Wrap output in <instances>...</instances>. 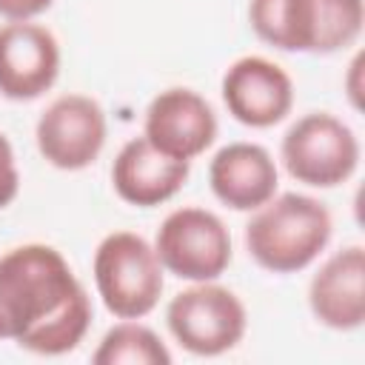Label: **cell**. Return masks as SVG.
Returning <instances> with one entry per match:
<instances>
[{
    "label": "cell",
    "instance_id": "cell-7",
    "mask_svg": "<svg viewBox=\"0 0 365 365\" xmlns=\"http://www.w3.org/2000/svg\"><path fill=\"white\" fill-rule=\"evenodd\" d=\"M154 251L163 271L188 282H211L231 265V234L214 211L182 205L160 222Z\"/></svg>",
    "mask_w": 365,
    "mask_h": 365
},
{
    "label": "cell",
    "instance_id": "cell-2",
    "mask_svg": "<svg viewBox=\"0 0 365 365\" xmlns=\"http://www.w3.org/2000/svg\"><path fill=\"white\" fill-rule=\"evenodd\" d=\"M331 231V211L319 200L285 191L254 208L245 225V248L259 268L271 274H297L325 251Z\"/></svg>",
    "mask_w": 365,
    "mask_h": 365
},
{
    "label": "cell",
    "instance_id": "cell-12",
    "mask_svg": "<svg viewBox=\"0 0 365 365\" xmlns=\"http://www.w3.org/2000/svg\"><path fill=\"white\" fill-rule=\"evenodd\" d=\"M188 171V160H174L154 148L145 137H131L111 163V185L123 202L154 208L180 194Z\"/></svg>",
    "mask_w": 365,
    "mask_h": 365
},
{
    "label": "cell",
    "instance_id": "cell-15",
    "mask_svg": "<svg viewBox=\"0 0 365 365\" xmlns=\"http://www.w3.org/2000/svg\"><path fill=\"white\" fill-rule=\"evenodd\" d=\"M91 362L94 365H168L171 351L148 325L137 319H123L103 334L97 351L91 354Z\"/></svg>",
    "mask_w": 365,
    "mask_h": 365
},
{
    "label": "cell",
    "instance_id": "cell-11",
    "mask_svg": "<svg viewBox=\"0 0 365 365\" xmlns=\"http://www.w3.org/2000/svg\"><path fill=\"white\" fill-rule=\"evenodd\" d=\"M143 137L163 154L191 163L217 140V114L202 94L174 86L148 103Z\"/></svg>",
    "mask_w": 365,
    "mask_h": 365
},
{
    "label": "cell",
    "instance_id": "cell-3",
    "mask_svg": "<svg viewBox=\"0 0 365 365\" xmlns=\"http://www.w3.org/2000/svg\"><path fill=\"white\" fill-rule=\"evenodd\" d=\"M254 34L279 48L302 54H334L359 40L365 26L362 0H251Z\"/></svg>",
    "mask_w": 365,
    "mask_h": 365
},
{
    "label": "cell",
    "instance_id": "cell-16",
    "mask_svg": "<svg viewBox=\"0 0 365 365\" xmlns=\"http://www.w3.org/2000/svg\"><path fill=\"white\" fill-rule=\"evenodd\" d=\"M20 194V171L14 163V148L9 137L0 131V208L11 205Z\"/></svg>",
    "mask_w": 365,
    "mask_h": 365
},
{
    "label": "cell",
    "instance_id": "cell-10",
    "mask_svg": "<svg viewBox=\"0 0 365 365\" xmlns=\"http://www.w3.org/2000/svg\"><path fill=\"white\" fill-rule=\"evenodd\" d=\"M222 103L237 123L248 128H271L291 114L294 83L274 60L248 54L225 68Z\"/></svg>",
    "mask_w": 365,
    "mask_h": 365
},
{
    "label": "cell",
    "instance_id": "cell-4",
    "mask_svg": "<svg viewBox=\"0 0 365 365\" xmlns=\"http://www.w3.org/2000/svg\"><path fill=\"white\" fill-rule=\"evenodd\" d=\"M94 285L117 319H143L163 294V262L154 245L134 231H114L94 251Z\"/></svg>",
    "mask_w": 365,
    "mask_h": 365
},
{
    "label": "cell",
    "instance_id": "cell-5",
    "mask_svg": "<svg viewBox=\"0 0 365 365\" xmlns=\"http://www.w3.org/2000/svg\"><path fill=\"white\" fill-rule=\"evenodd\" d=\"M165 325L188 354L220 356L242 342L248 314L231 288L211 279L174 294L165 308Z\"/></svg>",
    "mask_w": 365,
    "mask_h": 365
},
{
    "label": "cell",
    "instance_id": "cell-1",
    "mask_svg": "<svg viewBox=\"0 0 365 365\" xmlns=\"http://www.w3.org/2000/svg\"><path fill=\"white\" fill-rule=\"evenodd\" d=\"M91 325V299L66 257L26 242L0 257V339L40 356L74 351Z\"/></svg>",
    "mask_w": 365,
    "mask_h": 365
},
{
    "label": "cell",
    "instance_id": "cell-14",
    "mask_svg": "<svg viewBox=\"0 0 365 365\" xmlns=\"http://www.w3.org/2000/svg\"><path fill=\"white\" fill-rule=\"evenodd\" d=\"M208 185L222 205L254 211L277 194L279 171L268 148L257 143H228L208 165Z\"/></svg>",
    "mask_w": 365,
    "mask_h": 365
},
{
    "label": "cell",
    "instance_id": "cell-9",
    "mask_svg": "<svg viewBox=\"0 0 365 365\" xmlns=\"http://www.w3.org/2000/svg\"><path fill=\"white\" fill-rule=\"evenodd\" d=\"M60 74L57 37L31 20H9L0 26V94L6 100H37Z\"/></svg>",
    "mask_w": 365,
    "mask_h": 365
},
{
    "label": "cell",
    "instance_id": "cell-17",
    "mask_svg": "<svg viewBox=\"0 0 365 365\" xmlns=\"http://www.w3.org/2000/svg\"><path fill=\"white\" fill-rule=\"evenodd\" d=\"M54 0H0V14L6 20H34L48 11Z\"/></svg>",
    "mask_w": 365,
    "mask_h": 365
},
{
    "label": "cell",
    "instance_id": "cell-8",
    "mask_svg": "<svg viewBox=\"0 0 365 365\" xmlns=\"http://www.w3.org/2000/svg\"><path fill=\"white\" fill-rule=\"evenodd\" d=\"M106 111L86 94H63L46 106L34 140L48 165L60 171L88 168L106 145Z\"/></svg>",
    "mask_w": 365,
    "mask_h": 365
},
{
    "label": "cell",
    "instance_id": "cell-6",
    "mask_svg": "<svg viewBox=\"0 0 365 365\" xmlns=\"http://www.w3.org/2000/svg\"><path fill=\"white\" fill-rule=\"evenodd\" d=\"M285 171L311 188H334L354 177L359 165V140L348 123L328 111L299 117L282 137Z\"/></svg>",
    "mask_w": 365,
    "mask_h": 365
},
{
    "label": "cell",
    "instance_id": "cell-13",
    "mask_svg": "<svg viewBox=\"0 0 365 365\" xmlns=\"http://www.w3.org/2000/svg\"><path fill=\"white\" fill-rule=\"evenodd\" d=\"M311 314L334 331H354L365 322V248L348 245L331 254L308 282Z\"/></svg>",
    "mask_w": 365,
    "mask_h": 365
}]
</instances>
